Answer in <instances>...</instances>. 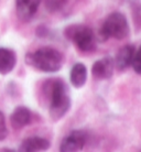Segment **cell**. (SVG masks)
<instances>
[{"label": "cell", "mask_w": 141, "mask_h": 152, "mask_svg": "<svg viewBox=\"0 0 141 152\" xmlns=\"http://www.w3.org/2000/svg\"><path fill=\"white\" fill-rule=\"evenodd\" d=\"M50 98L49 113L53 120H58L65 116L71 108V98L67 93V87L63 80H49L44 86Z\"/></svg>", "instance_id": "cell-1"}, {"label": "cell", "mask_w": 141, "mask_h": 152, "mask_svg": "<svg viewBox=\"0 0 141 152\" xmlns=\"http://www.w3.org/2000/svg\"><path fill=\"white\" fill-rule=\"evenodd\" d=\"M26 61L32 67L45 73L60 71L63 65V55L53 48H41L26 56Z\"/></svg>", "instance_id": "cell-2"}, {"label": "cell", "mask_w": 141, "mask_h": 152, "mask_svg": "<svg viewBox=\"0 0 141 152\" xmlns=\"http://www.w3.org/2000/svg\"><path fill=\"white\" fill-rule=\"evenodd\" d=\"M129 23L126 17L120 12H113L104 21L98 35L102 41H106L109 38L123 40L129 35Z\"/></svg>", "instance_id": "cell-3"}, {"label": "cell", "mask_w": 141, "mask_h": 152, "mask_svg": "<svg viewBox=\"0 0 141 152\" xmlns=\"http://www.w3.org/2000/svg\"><path fill=\"white\" fill-rule=\"evenodd\" d=\"M65 37L83 52H92L96 49L95 34L91 28L82 24H73L65 29Z\"/></svg>", "instance_id": "cell-4"}, {"label": "cell", "mask_w": 141, "mask_h": 152, "mask_svg": "<svg viewBox=\"0 0 141 152\" xmlns=\"http://www.w3.org/2000/svg\"><path fill=\"white\" fill-rule=\"evenodd\" d=\"M87 134L83 130H73L62 140L60 152H80L86 145Z\"/></svg>", "instance_id": "cell-5"}, {"label": "cell", "mask_w": 141, "mask_h": 152, "mask_svg": "<svg viewBox=\"0 0 141 152\" xmlns=\"http://www.w3.org/2000/svg\"><path fill=\"white\" fill-rule=\"evenodd\" d=\"M115 63L111 57H103L93 64L92 74L96 80H108L114 74Z\"/></svg>", "instance_id": "cell-6"}, {"label": "cell", "mask_w": 141, "mask_h": 152, "mask_svg": "<svg viewBox=\"0 0 141 152\" xmlns=\"http://www.w3.org/2000/svg\"><path fill=\"white\" fill-rule=\"evenodd\" d=\"M41 0H15L17 15L22 21L31 20L38 11Z\"/></svg>", "instance_id": "cell-7"}, {"label": "cell", "mask_w": 141, "mask_h": 152, "mask_svg": "<svg viewBox=\"0 0 141 152\" xmlns=\"http://www.w3.org/2000/svg\"><path fill=\"white\" fill-rule=\"evenodd\" d=\"M134 52H136V50H134V45L128 44V45L122 46L116 55V58L114 61L115 66L119 71H123V69H128L129 66H131V62L134 58Z\"/></svg>", "instance_id": "cell-8"}, {"label": "cell", "mask_w": 141, "mask_h": 152, "mask_svg": "<svg viewBox=\"0 0 141 152\" xmlns=\"http://www.w3.org/2000/svg\"><path fill=\"white\" fill-rule=\"evenodd\" d=\"M50 141L41 137H30L22 141L20 152H41L50 148Z\"/></svg>", "instance_id": "cell-9"}, {"label": "cell", "mask_w": 141, "mask_h": 152, "mask_svg": "<svg viewBox=\"0 0 141 152\" xmlns=\"http://www.w3.org/2000/svg\"><path fill=\"white\" fill-rule=\"evenodd\" d=\"M31 111L28 109L27 107H17L13 113L11 114L10 121L15 129H21L23 127L28 126L31 122Z\"/></svg>", "instance_id": "cell-10"}, {"label": "cell", "mask_w": 141, "mask_h": 152, "mask_svg": "<svg viewBox=\"0 0 141 152\" xmlns=\"http://www.w3.org/2000/svg\"><path fill=\"white\" fill-rule=\"evenodd\" d=\"M17 63L15 53L10 49L0 48V74L6 75L15 69Z\"/></svg>", "instance_id": "cell-11"}, {"label": "cell", "mask_w": 141, "mask_h": 152, "mask_svg": "<svg viewBox=\"0 0 141 152\" xmlns=\"http://www.w3.org/2000/svg\"><path fill=\"white\" fill-rule=\"evenodd\" d=\"M69 80L74 87H83L87 80V69L83 63H76L71 69Z\"/></svg>", "instance_id": "cell-12"}, {"label": "cell", "mask_w": 141, "mask_h": 152, "mask_svg": "<svg viewBox=\"0 0 141 152\" xmlns=\"http://www.w3.org/2000/svg\"><path fill=\"white\" fill-rule=\"evenodd\" d=\"M131 66L134 69V72L138 74H141V46L138 49V51L134 52V58L131 62Z\"/></svg>", "instance_id": "cell-13"}, {"label": "cell", "mask_w": 141, "mask_h": 152, "mask_svg": "<svg viewBox=\"0 0 141 152\" xmlns=\"http://www.w3.org/2000/svg\"><path fill=\"white\" fill-rule=\"evenodd\" d=\"M44 1H45V7L47 10L56 11L63 7L65 0H44Z\"/></svg>", "instance_id": "cell-14"}, {"label": "cell", "mask_w": 141, "mask_h": 152, "mask_svg": "<svg viewBox=\"0 0 141 152\" xmlns=\"http://www.w3.org/2000/svg\"><path fill=\"white\" fill-rule=\"evenodd\" d=\"M8 136L7 126H6V120H4V114L0 111V140L6 139Z\"/></svg>", "instance_id": "cell-15"}, {"label": "cell", "mask_w": 141, "mask_h": 152, "mask_svg": "<svg viewBox=\"0 0 141 152\" xmlns=\"http://www.w3.org/2000/svg\"><path fill=\"white\" fill-rule=\"evenodd\" d=\"M0 152H15V151L11 150V149H2V150H0Z\"/></svg>", "instance_id": "cell-16"}]
</instances>
